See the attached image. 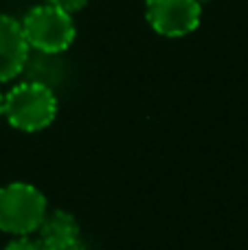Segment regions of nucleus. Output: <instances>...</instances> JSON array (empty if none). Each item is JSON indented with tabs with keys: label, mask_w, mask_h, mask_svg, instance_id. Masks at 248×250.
Wrapping results in <instances>:
<instances>
[{
	"label": "nucleus",
	"mask_w": 248,
	"mask_h": 250,
	"mask_svg": "<svg viewBox=\"0 0 248 250\" xmlns=\"http://www.w3.org/2000/svg\"><path fill=\"white\" fill-rule=\"evenodd\" d=\"M57 117V97L42 82H22L4 95V119L20 132H40Z\"/></svg>",
	"instance_id": "obj_1"
},
{
	"label": "nucleus",
	"mask_w": 248,
	"mask_h": 250,
	"mask_svg": "<svg viewBox=\"0 0 248 250\" xmlns=\"http://www.w3.org/2000/svg\"><path fill=\"white\" fill-rule=\"evenodd\" d=\"M48 211L46 195L29 182H9L0 189V230L13 237L38 233Z\"/></svg>",
	"instance_id": "obj_2"
},
{
	"label": "nucleus",
	"mask_w": 248,
	"mask_h": 250,
	"mask_svg": "<svg viewBox=\"0 0 248 250\" xmlns=\"http://www.w3.org/2000/svg\"><path fill=\"white\" fill-rule=\"evenodd\" d=\"M29 48L46 55H60L73 44L75 22L73 16L53 4L33 7L20 22Z\"/></svg>",
	"instance_id": "obj_3"
},
{
	"label": "nucleus",
	"mask_w": 248,
	"mask_h": 250,
	"mask_svg": "<svg viewBox=\"0 0 248 250\" xmlns=\"http://www.w3.org/2000/svg\"><path fill=\"white\" fill-rule=\"evenodd\" d=\"M145 16L156 33L165 38H183L200 26L202 2L198 0H147Z\"/></svg>",
	"instance_id": "obj_4"
},
{
	"label": "nucleus",
	"mask_w": 248,
	"mask_h": 250,
	"mask_svg": "<svg viewBox=\"0 0 248 250\" xmlns=\"http://www.w3.org/2000/svg\"><path fill=\"white\" fill-rule=\"evenodd\" d=\"M29 53L22 24L16 18L0 13V83L16 79L26 68Z\"/></svg>",
	"instance_id": "obj_5"
},
{
	"label": "nucleus",
	"mask_w": 248,
	"mask_h": 250,
	"mask_svg": "<svg viewBox=\"0 0 248 250\" xmlns=\"http://www.w3.org/2000/svg\"><path fill=\"white\" fill-rule=\"evenodd\" d=\"M38 239L46 250L68 246V244L79 239V224L73 213L64 211V208L46 211V215H44L42 224L38 229Z\"/></svg>",
	"instance_id": "obj_6"
},
{
	"label": "nucleus",
	"mask_w": 248,
	"mask_h": 250,
	"mask_svg": "<svg viewBox=\"0 0 248 250\" xmlns=\"http://www.w3.org/2000/svg\"><path fill=\"white\" fill-rule=\"evenodd\" d=\"M2 250H46L42 246L38 237H31V235H24V237H16L13 242H9Z\"/></svg>",
	"instance_id": "obj_7"
},
{
	"label": "nucleus",
	"mask_w": 248,
	"mask_h": 250,
	"mask_svg": "<svg viewBox=\"0 0 248 250\" xmlns=\"http://www.w3.org/2000/svg\"><path fill=\"white\" fill-rule=\"evenodd\" d=\"M86 2H88V0H46V4H53V7H57V9H62V11L70 13V16H73L75 11H79V9L86 7Z\"/></svg>",
	"instance_id": "obj_8"
},
{
	"label": "nucleus",
	"mask_w": 248,
	"mask_h": 250,
	"mask_svg": "<svg viewBox=\"0 0 248 250\" xmlns=\"http://www.w3.org/2000/svg\"><path fill=\"white\" fill-rule=\"evenodd\" d=\"M53 250H88V248L83 246V242H82V239H77V242L68 244V246H62V248H53Z\"/></svg>",
	"instance_id": "obj_9"
},
{
	"label": "nucleus",
	"mask_w": 248,
	"mask_h": 250,
	"mask_svg": "<svg viewBox=\"0 0 248 250\" xmlns=\"http://www.w3.org/2000/svg\"><path fill=\"white\" fill-rule=\"evenodd\" d=\"M4 117V95H2V90H0V119Z\"/></svg>",
	"instance_id": "obj_10"
},
{
	"label": "nucleus",
	"mask_w": 248,
	"mask_h": 250,
	"mask_svg": "<svg viewBox=\"0 0 248 250\" xmlns=\"http://www.w3.org/2000/svg\"><path fill=\"white\" fill-rule=\"evenodd\" d=\"M198 2H207V0H198Z\"/></svg>",
	"instance_id": "obj_11"
}]
</instances>
